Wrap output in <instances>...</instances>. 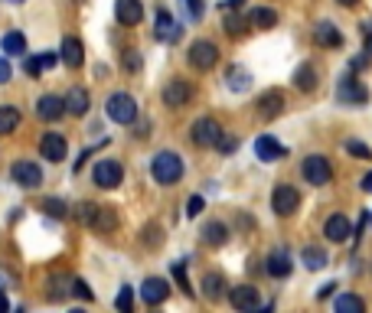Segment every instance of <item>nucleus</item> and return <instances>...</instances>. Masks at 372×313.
Listing matches in <instances>:
<instances>
[{
  "mask_svg": "<svg viewBox=\"0 0 372 313\" xmlns=\"http://www.w3.org/2000/svg\"><path fill=\"white\" fill-rule=\"evenodd\" d=\"M79 219L85 225H92L95 232H115L118 229V215L111 206H95V203H82L79 206Z\"/></svg>",
  "mask_w": 372,
  "mask_h": 313,
  "instance_id": "f257e3e1",
  "label": "nucleus"
},
{
  "mask_svg": "<svg viewBox=\"0 0 372 313\" xmlns=\"http://www.w3.org/2000/svg\"><path fill=\"white\" fill-rule=\"evenodd\" d=\"M153 179L163 183V187H173L180 177H183V160H180V153L173 150H161L153 157Z\"/></svg>",
  "mask_w": 372,
  "mask_h": 313,
  "instance_id": "f03ea898",
  "label": "nucleus"
},
{
  "mask_svg": "<svg viewBox=\"0 0 372 313\" xmlns=\"http://www.w3.org/2000/svg\"><path fill=\"white\" fill-rule=\"evenodd\" d=\"M105 108H108V118L118 121V124H131V121L137 118V102L127 92H115Z\"/></svg>",
  "mask_w": 372,
  "mask_h": 313,
  "instance_id": "7ed1b4c3",
  "label": "nucleus"
},
{
  "mask_svg": "<svg viewBox=\"0 0 372 313\" xmlns=\"http://www.w3.org/2000/svg\"><path fill=\"white\" fill-rule=\"evenodd\" d=\"M337 98L343 105H353V108H363L366 102H369V92H366V85L359 82V78L353 76H343L337 85Z\"/></svg>",
  "mask_w": 372,
  "mask_h": 313,
  "instance_id": "20e7f679",
  "label": "nucleus"
},
{
  "mask_svg": "<svg viewBox=\"0 0 372 313\" xmlns=\"http://www.w3.org/2000/svg\"><path fill=\"white\" fill-rule=\"evenodd\" d=\"M301 170H304V179L310 187H323V183H330V177H333V167L323 153H310Z\"/></svg>",
  "mask_w": 372,
  "mask_h": 313,
  "instance_id": "39448f33",
  "label": "nucleus"
},
{
  "mask_svg": "<svg viewBox=\"0 0 372 313\" xmlns=\"http://www.w3.org/2000/svg\"><path fill=\"white\" fill-rule=\"evenodd\" d=\"M219 141H222L219 121H212V118L193 121V144L196 147H219Z\"/></svg>",
  "mask_w": 372,
  "mask_h": 313,
  "instance_id": "423d86ee",
  "label": "nucleus"
},
{
  "mask_svg": "<svg viewBox=\"0 0 372 313\" xmlns=\"http://www.w3.org/2000/svg\"><path fill=\"white\" fill-rule=\"evenodd\" d=\"M216 59H219V49H216V42L209 40H196L193 46H190V66L193 69H212L216 66Z\"/></svg>",
  "mask_w": 372,
  "mask_h": 313,
  "instance_id": "0eeeda50",
  "label": "nucleus"
},
{
  "mask_svg": "<svg viewBox=\"0 0 372 313\" xmlns=\"http://www.w3.org/2000/svg\"><path fill=\"white\" fill-rule=\"evenodd\" d=\"M297 206H301V193L294 187H278L271 193V209L278 215H294Z\"/></svg>",
  "mask_w": 372,
  "mask_h": 313,
  "instance_id": "6e6552de",
  "label": "nucleus"
},
{
  "mask_svg": "<svg viewBox=\"0 0 372 313\" xmlns=\"http://www.w3.org/2000/svg\"><path fill=\"white\" fill-rule=\"evenodd\" d=\"M92 177H95V183H98L102 189H115L121 183V177H124V170H121L118 160H102V163H95Z\"/></svg>",
  "mask_w": 372,
  "mask_h": 313,
  "instance_id": "1a4fd4ad",
  "label": "nucleus"
},
{
  "mask_svg": "<svg viewBox=\"0 0 372 313\" xmlns=\"http://www.w3.org/2000/svg\"><path fill=\"white\" fill-rule=\"evenodd\" d=\"M10 177H13V183H20V187L36 189L42 183V170L30 160H17L13 167H10Z\"/></svg>",
  "mask_w": 372,
  "mask_h": 313,
  "instance_id": "9d476101",
  "label": "nucleus"
},
{
  "mask_svg": "<svg viewBox=\"0 0 372 313\" xmlns=\"http://www.w3.org/2000/svg\"><path fill=\"white\" fill-rule=\"evenodd\" d=\"M228 304L236 310H258L262 297H258V288H252V284H238V288L228 290Z\"/></svg>",
  "mask_w": 372,
  "mask_h": 313,
  "instance_id": "9b49d317",
  "label": "nucleus"
},
{
  "mask_svg": "<svg viewBox=\"0 0 372 313\" xmlns=\"http://www.w3.org/2000/svg\"><path fill=\"white\" fill-rule=\"evenodd\" d=\"M115 17L124 26H137L144 20V7H141V0H118L115 4Z\"/></svg>",
  "mask_w": 372,
  "mask_h": 313,
  "instance_id": "f8f14e48",
  "label": "nucleus"
},
{
  "mask_svg": "<svg viewBox=\"0 0 372 313\" xmlns=\"http://www.w3.org/2000/svg\"><path fill=\"white\" fill-rule=\"evenodd\" d=\"M284 153H288V150H284V147H281V144H278V141H274L271 134H262L258 141H255V157H258V160H265V163L281 160Z\"/></svg>",
  "mask_w": 372,
  "mask_h": 313,
  "instance_id": "ddd939ff",
  "label": "nucleus"
},
{
  "mask_svg": "<svg viewBox=\"0 0 372 313\" xmlns=\"http://www.w3.org/2000/svg\"><path fill=\"white\" fill-rule=\"evenodd\" d=\"M190 98H193V88L180 78L163 88V105H170V108H183V105H190Z\"/></svg>",
  "mask_w": 372,
  "mask_h": 313,
  "instance_id": "4468645a",
  "label": "nucleus"
},
{
  "mask_svg": "<svg viewBox=\"0 0 372 313\" xmlns=\"http://www.w3.org/2000/svg\"><path fill=\"white\" fill-rule=\"evenodd\" d=\"M40 153L46 157L50 163H59V160H66V137L62 134H46L40 141Z\"/></svg>",
  "mask_w": 372,
  "mask_h": 313,
  "instance_id": "2eb2a0df",
  "label": "nucleus"
},
{
  "mask_svg": "<svg viewBox=\"0 0 372 313\" xmlns=\"http://www.w3.org/2000/svg\"><path fill=\"white\" fill-rule=\"evenodd\" d=\"M281 111H284V95H281L278 88H268V92L258 98V114L271 121V118H278Z\"/></svg>",
  "mask_w": 372,
  "mask_h": 313,
  "instance_id": "dca6fc26",
  "label": "nucleus"
},
{
  "mask_svg": "<svg viewBox=\"0 0 372 313\" xmlns=\"http://www.w3.org/2000/svg\"><path fill=\"white\" fill-rule=\"evenodd\" d=\"M36 114L42 121H59L66 114V98H56V95H42L40 105H36Z\"/></svg>",
  "mask_w": 372,
  "mask_h": 313,
  "instance_id": "f3484780",
  "label": "nucleus"
},
{
  "mask_svg": "<svg viewBox=\"0 0 372 313\" xmlns=\"http://www.w3.org/2000/svg\"><path fill=\"white\" fill-rule=\"evenodd\" d=\"M167 294H170V288H167V280H163V278H147L144 288H141L144 304H151V307L163 304V300H167Z\"/></svg>",
  "mask_w": 372,
  "mask_h": 313,
  "instance_id": "a211bd4d",
  "label": "nucleus"
},
{
  "mask_svg": "<svg viewBox=\"0 0 372 313\" xmlns=\"http://www.w3.org/2000/svg\"><path fill=\"white\" fill-rule=\"evenodd\" d=\"M323 235L339 245V242H347V238L353 235V225H349L347 215H330V219H327V225H323Z\"/></svg>",
  "mask_w": 372,
  "mask_h": 313,
  "instance_id": "6ab92c4d",
  "label": "nucleus"
},
{
  "mask_svg": "<svg viewBox=\"0 0 372 313\" xmlns=\"http://www.w3.org/2000/svg\"><path fill=\"white\" fill-rule=\"evenodd\" d=\"M180 36H183V26L177 23V20L170 17V13H157V40H163V42H177Z\"/></svg>",
  "mask_w": 372,
  "mask_h": 313,
  "instance_id": "aec40b11",
  "label": "nucleus"
},
{
  "mask_svg": "<svg viewBox=\"0 0 372 313\" xmlns=\"http://www.w3.org/2000/svg\"><path fill=\"white\" fill-rule=\"evenodd\" d=\"M85 59V49H82V40H76V36H66L62 40V62H66L69 69H79Z\"/></svg>",
  "mask_w": 372,
  "mask_h": 313,
  "instance_id": "412c9836",
  "label": "nucleus"
},
{
  "mask_svg": "<svg viewBox=\"0 0 372 313\" xmlns=\"http://www.w3.org/2000/svg\"><path fill=\"white\" fill-rule=\"evenodd\" d=\"M313 40L320 42V46H327V49H337V46H343V36H339V30L333 23H317V30H313Z\"/></svg>",
  "mask_w": 372,
  "mask_h": 313,
  "instance_id": "4be33fe9",
  "label": "nucleus"
},
{
  "mask_svg": "<svg viewBox=\"0 0 372 313\" xmlns=\"http://www.w3.org/2000/svg\"><path fill=\"white\" fill-rule=\"evenodd\" d=\"M265 271H268L271 278H288V274H291V258H288V252L268 254V264H265Z\"/></svg>",
  "mask_w": 372,
  "mask_h": 313,
  "instance_id": "5701e85b",
  "label": "nucleus"
},
{
  "mask_svg": "<svg viewBox=\"0 0 372 313\" xmlns=\"http://www.w3.org/2000/svg\"><path fill=\"white\" fill-rule=\"evenodd\" d=\"M294 85L301 92H313V88H317V69H313L310 62H304V66L294 72Z\"/></svg>",
  "mask_w": 372,
  "mask_h": 313,
  "instance_id": "b1692460",
  "label": "nucleus"
},
{
  "mask_svg": "<svg viewBox=\"0 0 372 313\" xmlns=\"http://www.w3.org/2000/svg\"><path fill=\"white\" fill-rule=\"evenodd\" d=\"M66 111L69 114H85L88 111V92L85 88H72L66 95Z\"/></svg>",
  "mask_w": 372,
  "mask_h": 313,
  "instance_id": "393cba45",
  "label": "nucleus"
},
{
  "mask_svg": "<svg viewBox=\"0 0 372 313\" xmlns=\"http://www.w3.org/2000/svg\"><path fill=\"white\" fill-rule=\"evenodd\" d=\"M203 294L209 297V300H222V297H226V278H222V274H206Z\"/></svg>",
  "mask_w": 372,
  "mask_h": 313,
  "instance_id": "a878e982",
  "label": "nucleus"
},
{
  "mask_svg": "<svg viewBox=\"0 0 372 313\" xmlns=\"http://www.w3.org/2000/svg\"><path fill=\"white\" fill-rule=\"evenodd\" d=\"M248 23L258 26V30H268V26L278 23V13H274V10H268V7H255L252 13H248Z\"/></svg>",
  "mask_w": 372,
  "mask_h": 313,
  "instance_id": "bb28decb",
  "label": "nucleus"
},
{
  "mask_svg": "<svg viewBox=\"0 0 372 313\" xmlns=\"http://www.w3.org/2000/svg\"><path fill=\"white\" fill-rule=\"evenodd\" d=\"M333 310L337 313H363L366 304H363V297H356V294H343L337 297V304H333Z\"/></svg>",
  "mask_w": 372,
  "mask_h": 313,
  "instance_id": "cd10ccee",
  "label": "nucleus"
},
{
  "mask_svg": "<svg viewBox=\"0 0 372 313\" xmlns=\"http://www.w3.org/2000/svg\"><path fill=\"white\" fill-rule=\"evenodd\" d=\"M203 238L209 242V245H226V242H228V229L222 225V222H206Z\"/></svg>",
  "mask_w": 372,
  "mask_h": 313,
  "instance_id": "c85d7f7f",
  "label": "nucleus"
},
{
  "mask_svg": "<svg viewBox=\"0 0 372 313\" xmlns=\"http://www.w3.org/2000/svg\"><path fill=\"white\" fill-rule=\"evenodd\" d=\"M17 124H20V111L10 108V105H4V108H0V134L17 131Z\"/></svg>",
  "mask_w": 372,
  "mask_h": 313,
  "instance_id": "c756f323",
  "label": "nucleus"
},
{
  "mask_svg": "<svg viewBox=\"0 0 372 313\" xmlns=\"http://www.w3.org/2000/svg\"><path fill=\"white\" fill-rule=\"evenodd\" d=\"M4 52H7V56H23L26 52V36L23 33H7L4 36Z\"/></svg>",
  "mask_w": 372,
  "mask_h": 313,
  "instance_id": "7c9ffc66",
  "label": "nucleus"
},
{
  "mask_svg": "<svg viewBox=\"0 0 372 313\" xmlns=\"http://www.w3.org/2000/svg\"><path fill=\"white\" fill-rule=\"evenodd\" d=\"M301 258H304V264L307 268H310V271H320L323 264H327V252H323V248H304V254H301Z\"/></svg>",
  "mask_w": 372,
  "mask_h": 313,
  "instance_id": "2f4dec72",
  "label": "nucleus"
},
{
  "mask_svg": "<svg viewBox=\"0 0 372 313\" xmlns=\"http://www.w3.org/2000/svg\"><path fill=\"white\" fill-rule=\"evenodd\" d=\"M52 66H56V56H52V52H42L36 59H26V72H30V76H40L42 69H52Z\"/></svg>",
  "mask_w": 372,
  "mask_h": 313,
  "instance_id": "473e14b6",
  "label": "nucleus"
},
{
  "mask_svg": "<svg viewBox=\"0 0 372 313\" xmlns=\"http://www.w3.org/2000/svg\"><path fill=\"white\" fill-rule=\"evenodd\" d=\"M226 82H228L232 92H245V88H248V72H245V69H228Z\"/></svg>",
  "mask_w": 372,
  "mask_h": 313,
  "instance_id": "72a5a7b5",
  "label": "nucleus"
},
{
  "mask_svg": "<svg viewBox=\"0 0 372 313\" xmlns=\"http://www.w3.org/2000/svg\"><path fill=\"white\" fill-rule=\"evenodd\" d=\"M42 212L52 215V219H62V215H66V203H62V199H46V203H42Z\"/></svg>",
  "mask_w": 372,
  "mask_h": 313,
  "instance_id": "f704fd0d",
  "label": "nucleus"
},
{
  "mask_svg": "<svg viewBox=\"0 0 372 313\" xmlns=\"http://www.w3.org/2000/svg\"><path fill=\"white\" fill-rule=\"evenodd\" d=\"M347 150L353 153V157H359V160H372V150L363 144V141H347Z\"/></svg>",
  "mask_w": 372,
  "mask_h": 313,
  "instance_id": "c9c22d12",
  "label": "nucleus"
},
{
  "mask_svg": "<svg viewBox=\"0 0 372 313\" xmlns=\"http://www.w3.org/2000/svg\"><path fill=\"white\" fill-rule=\"evenodd\" d=\"M115 307H118V310H131V307H134V294H131V288H121V294L115 297Z\"/></svg>",
  "mask_w": 372,
  "mask_h": 313,
  "instance_id": "e433bc0d",
  "label": "nucleus"
},
{
  "mask_svg": "<svg viewBox=\"0 0 372 313\" xmlns=\"http://www.w3.org/2000/svg\"><path fill=\"white\" fill-rule=\"evenodd\" d=\"M242 30H245V26H242V20L236 17V10H226V33L238 36V33H242Z\"/></svg>",
  "mask_w": 372,
  "mask_h": 313,
  "instance_id": "4c0bfd02",
  "label": "nucleus"
},
{
  "mask_svg": "<svg viewBox=\"0 0 372 313\" xmlns=\"http://www.w3.org/2000/svg\"><path fill=\"white\" fill-rule=\"evenodd\" d=\"M173 278L180 280V288H183L186 294H193V288H190V280H186V264H183V261H177V264H173Z\"/></svg>",
  "mask_w": 372,
  "mask_h": 313,
  "instance_id": "58836bf2",
  "label": "nucleus"
},
{
  "mask_svg": "<svg viewBox=\"0 0 372 313\" xmlns=\"http://www.w3.org/2000/svg\"><path fill=\"white\" fill-rule=\"evenodd\" d=\"M144 245H161V225H147L144 229Z\"/></svg>",
  "mask_w": 372,
  "mask_h": 313,
  "instance_id": "ea45409f",
  "label": "nucleus"
},
{
  "mask_svg": "<svg viewBox=\"0 0 372 313\" xmlns=\"http://www.w3.org/2000/svg\"><path fill=\"white\" fill-rule=\"evenodd\" d=\"M186 10H190V17H193V20H199L206 13V4H203V0H186Z\"/></svg>",
  "mask_w": 372,
  "mask_h": 313,
  "instance_id": "a19ab883",
  "label": "nucleus"
},
{
  "mask_svg": "<svg viewBox=\"0 0 372 313\" xmlns=\"http://www.w3.org/2000/svg\"><path fill=\"white\" fill-rule=\"evenodd\" d=\"M203 196H193V199H190V206H186V215H190V219H196V215H199V212H203Z\"/></svg>",
  "mask_w": 372,
  "mask_h": 313,
  "instance_id": "79ce46f5",
  "label": "nucleus"
},
{
  "mask_svg": "<svg viewBox=\"0 0 372 313\" xmlns=\"http://www.w3.org/2000/svg\"><path fill=\"white\" fill-rule=\"evenodd\" d=\"M72 288H76V294L82 297V300H92V290H88V284H85L82 278H76V280H72Z\"/></svg>",
  "mask_w": 372,
  "mask_h": 313,
  "instance_id": "37998d69",
  "label": "nucleus"
},
{
  "mask_svg": "<svg viewBox=\"0 0 372 313\" xmlns=\"http://www.w3.org/2000/svg\"><path fill=\"white\" fill-rule=\"evenodd\" d=\"M4 82H10V62L0 56V85H4Z\"/></svg>",
  "mask_w": 372,
  "mask_h": 313,
  "instance_id": "c03bdc74",
  "label": "nucleus"
},
{
  "mask_svg": "<svg viewBox=\"0 0 372 313\" xmlns=\"http://www.w3.org/2000/svg\"><path fill=\"white\" fill-rule=\"evenodd\" d=\"M219 150H222V153L236 150V141H232V137H222V141H219Z\"/></svg>",
  "mask_w": 372,
  "mask_h": 313,
  "instance_id": "a18cd8bd",
  "label": "nucleus"
},
{
  "mask_svg": "<svg viewBox=\"0 0 372 313\" xmlns=\"http://www.w3.org/2000/svg\"><path fill=\"white\" fill-rule=\"evenodd\" d=\"M333 288H337V284H323V288L317 290V297H320V300H323V297H330V294H333Z\"/></svg>",
  "mask_w": 372,
  "mask_h": 313,
  "instance_id": "49530a36",
  "label": "nucleus"
},
{
  "mask_svg": "<svg viewBox=\"0 0 372 313\" xmlns=\"http://www.w3.org/2000/svg\"><path fill=\"white\" fill-rule=\"evenodd\" d=\"M242 7V0H222V10H238Z\"/></svg>",
  "mask_w": 372,
  "mask_h": 313,
  "instance_id": "de8ad7c7",
  "label": "nucleus"
},
{
  "mask_svg": "<svg viewBox=\"0 0 372 313\" xmlns=\"http://www.w3.org/2000/svg\"><path fill=\"white\" fill-rule=\"evenodd\" d=\"M141 66V59H137V52H131V56H127V69H137Z\"/></svg>",
  "mask_w": 372,
  "mask_h": 313,
  "instance_id": "09e8293b",
  "label": "nucleus"
},
{
  "mask_svg": "<svg viewBox=\"0 0 372 313\" xmlns=\"http://www.w3.org/2000/svg\"><path fill=\"white\" fill-rule=\"evenodd\" d=\"M363 189H366V193H372V173H366V177H363Z\"/></svg>",
  "mask_w": 372,
  "mask_h": 313,
  "instance_id": "8fccbe9b",
  "label": "nucleus"
},
{
  "mask_svg": "<svg viewBox=\"0 0 372 313\" xmlns=\"http://www.w3.org/2000/svg\"><path fill=\"white\" fill-rule=\"evenodd\" d=\"M4 310H10V300H7L4 294H0V313H4Z\"/></svg>",
  "mask_w": 372,
  "mask_h": 313,
  "instance_id": "3c124183",
  "label": "nucleus"
},
{
  "mask_svg": "<svg viewBox=\"0 0 372 313\" xmlns=\"http://www.w3.org/2000/svg\"><path fill=\"white\" fill-rule=\"evenodd\" d=\"M366 52H369V59H372V33H366Z\"/></svg>",
  "mask_w": 372,
  "mask_h": 313,
  "instance_id": "603ef678",
  "label": "nucleus"
},
{
  "mask_svg": "<svg viewBox=\"0 0 372 313\" xmlns=\"http://www.w3.org/2000/svg\"><path fill=\"white\" fill-rule=\"evenodd\" d=\"M339 4H343V7H356V4H359V0H339Z\"/></svg>",
  "mask_w": 372,
  "mask_h": 313,
  "instance_id": "864d4df0",
  "label": "nucleus"
},
{
  "mask_svg": "<svg viewBox=\"0 0 372 313\" xmlns=\"http://www.w3.org/2000/svg\"><path fill=\"white\" fill-rule=\"evenodd\" d=\"M10 4H23V0H10Z\"/></svg>",
  "mask_w": 372,
  "mask_h": 313,
  "instance_id": "5fc2aeb1",
  "label": "nucleus"
}]
</instances>
